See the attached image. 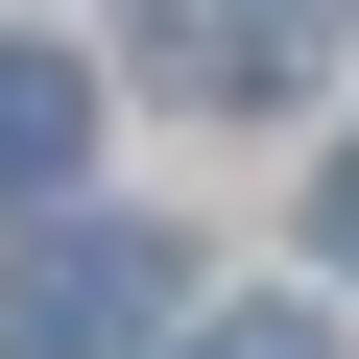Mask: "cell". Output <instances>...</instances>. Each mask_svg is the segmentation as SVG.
<instances>
[{"label": "cell", "instance_id": "obj_1", "mask_svg": "<svg viewBox=\"0 0 359 359\" xmlns=\"http://www.w3.org/2000/svg\"><path fill=\"white\" fill-rule=\"evenodd\" d=\"M168 311H192V240L168 216H72V240L0 264V359H144Z\"/></svg>", "mask_w": 359, "mask_h": 359}, {"label": "cell", "instance_id": "obj_2", "mask_svg": "<svg viewBox=\"0 0 359 359\" xmlns=\"http://www.w3.org/2000/svg\"><path fill=\"white\" fill-rule=\"evenodd\" d=\"M335 25H359V0H144V72L216 96V120H264V96L335 72Z\"/></svg>", "mask_w": 359, "mask_h": 359}, {"label": "cell", "instance_id": "obj_3", "mask_svg": "<svg viewBox=\"0 0 359 359\" xmlns=\"http://www.w3.org/2000/svg\"><path fill=\"white\" fill-rule=\"evenodd\" d=\"M72 168H96V72H72V48H25V25H0V216H48Z\"/></svg>", "mask_w": 359, "mask_h": 359}, {"label": "cell", "instance_id": "obj_4", "mask_svg": "<svg viewBox=\"0 0 359 359\" xmlns=\"http://www.w3.org/2000/svg\"><path fill=\"white\" fill-rule=\"evenodd\" d=\"M192 359H335V335H311V311H240V335H192Z\"/></svg>", "mask_w": 359, "mask_h": 359}, {"label": "cell", "instance_id": "obj_5", "mask_svg": "<svg viewBox=\"0 0 359 359\" xmlns=\"http://www.w3.org/2000/svg\"><path fill=\"white\" fill-rule=\"evenodd\" d=\"M311 240H335V264H359V144H335V168H311Z\"/></svg>", "mask_w": 359, "mask_h": 359}]
</instances>
